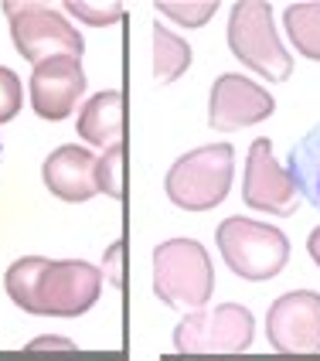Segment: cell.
<instances>
[{"label":"cell","instance_id":"cell-18","mask_svg":"<svg viewBox=\"0 0 320 361\" xmlns=\"http://www.w3.org/2000/svg\"><path fill=\"white\" fill-rule=\"evenodd\" d=\"M96 180H99V191H106L109 198H120L123 195V143L109 147L96 164Z\"/></svg>","mask_w":320,"mask_h":361},{"label":"cell","instance_id":"cell-15","mask_svg":"<svg viewBox=\"0 0 320 361\" xmlns=\"http://www.w3.org/2000/svg\"><path fill=\"white\" fill-rule=\"evenodd\" d=\"M187 65H191V44L157 24L154 27V79L167 85V82L180 79Z\"/></svg>","mask_w":320,"mask_h":361},{"label":"cell","instance_id":"cell-10","mask_svg":"<svg viewBox=\"0 0 320 361\" xmlns=\"http://www.w3.org/2000/svg\"><path fill=\"white\" fill-rule=\"evenodd\" d=\"M273 109H276V99L269 96V89H262L256 82L228 72V75H219L215 85H211L208 126L219 130V133H232V130L269 120Z\"/></svg>","mask_w":320,"mask_h":361},{"label":"cell","instance_id":"cell-6","mask_svg":"<svg viewBox=\"0 0 320 361\" xmlns=\"http://www.w3.org/2000/svg\"><path fill=\"white\" fill-rule=\"evenodd\" d=\"M4 14L11 18L14 48L27 61L41 65V61H48V59H82L85 41H82V35L61 18L59 11H51L44 4L7 0L4 4Z\"/></svg>","mask_w":320,"mask_h":361},{"label":"cell","instance_id":"cell-24","mask_svg":"<svg viewBox=\"0 0 320 361\" xmlns=\"http://www.w3.org/2000/svg\"><path fill=\"white\" fill-rule=\"evenodd\" d=\"M0 150H4V147H0Z\"/></svg>","mask_w":320,"mask_h":361},{"label":"cell","instance_id":"cell-7","mask_svg":"<svg viewBox=\"0 0 320 361\" xmlns=\"http://www.w3.org/2000/svg\"><path fill=\"white\" fill-rule=\"evenodd\" d=\"M252 310L242 303H221L208 310H191L174 331L180 355H239L252 344Z\"/></svg>","mask_w":320,"mask_h":361},{"label":"cell","instance_id":"cell-5","mask_svg":"<svg viewBox=\"0 0 320 361\" xmlns=\"http://www.w3.org/2000/svg\"><path fill=\"white\" fill-rule=\"evenodd\" d=\"M219 249L228 269L242 280H273L290 259V242L276 225H262L242 215L219 225Z\"/></svg>","mask_w":320,"mask_h":361},{"label":"cell","instance_id":"cell-17","mask_svg":"<svg viewBox=\"0 0 320 361\" xmlns=\"http://www.w3.org/2000/svg\"><path fill=\"white\" fill-rule=\"evenodd\" d=\"M160 14H167V18L180 20V24H187V27H201L204 20L211 18L215 11H219V4L215 0H160V4H154Z\"/></svg>","mask_w":320,"mask_h":361},{"label":"cell","instance_id":"cell-19","mask_svg":"<svg viewBox=\"0 0 320 361\" xmlns=\"http://www.w3.org/2000/svg\"><path fill=\"white\" fill-rule=\"evenodd\" d=\"M72 14L79 20H85V24H96V27H102V24H116V20H123V4H92V0H68L65 4Z\"/></svg>","mask_w":320,"mask_h":361},{"label":"cell","instance_id":"cell-9","mask_svg":"<svg viewBox=\"0 0 320 361\" xmlns=\"http://www.w3.org/2000/svg\"><path fill=\"white\" fill-rule=\"evenodd\" d=\"M242 198L245 204L269 212V215H293L300 204V191L290 178V171H283L273 157V143L259 137L249 147V161H245V180H242Z\"/></svg>","mask_w":320,"mask_h":361},{"label":"cell","instance_id":"cell-21","mask_svg":"<svg viewBox=\"0 0 320 361\" xmlns=\"http://www.w3.org/2000/svg\"><path fill=\"white\" fill-rule=\"evenodd\" d=\"M106 259H109V283H113V286H123V273H120L123 245H120V242H113V245H109V252H106Z\"/></svg>","mask_w":320,"mask_h":361},{"label":"cell","instance_id":"cell-13","mask_svg":"<svg viewBox=\"0 0 320 361\" xmlns=\"http://www.w3.org/2000/svg\"><path fill=\"white\" fill-rule=\"evenodd\" d=\"M79 137L96 147H116L123 137V92L106 89L79 109Z\"/></svg>","mask_w":320,"mask_h":361},{"label":"cell","instance_id":"cell-20","mask_svg":"<svg viewBox=\"0 0 320 361\" xmlns=\"http://www.w3.org/2000/svg\"><path fill=\"white\" fill-rule=\"evenodd\" d=\"M20 102H24V92H20V79L0 65V123H11L20 113Z\"/></svg>","mask_w":320,"mask_h":361},{"label":"cell","instance_id":"cell-14","mask_svg":"<svg viewBox=\"0 0 320 361\" xmlns=\"http://www.w3.org/2000/svg\"><path fill=\"white\" fill-rule=\"evenodd\" d=\"M290 178L300 198H307L320 212V123L303 133V140L290 150Z\"/></svg>","mask_w":320,"mask_h":361},{"label":"cell","instance_id":"cell-23","mask_svg":"<svg viewBox=\"0 0 320 361\" xmlns=\"http://www.w3.org/2000/svg\"><path fill=\"white\" fill-rule=\"evenodd\" d=\"M307 249H310V259L320 266V225L310 232V239H307Z\"/></svg>","mask_w":320,"mask_h":361},{"label":"cell","instance_id":"cell-22","mask_svg":"<svg viewBox=\"0 0 320 361\" xmlns=\"http://www.w3.org/2000/svg\"><path fill=\"white\" fill-rule=\"evenodd\" d=\"M75 344L72 341H61V338H38L31 341V351H72Z\"/></svg>","mask_w":320,"mask_h":361},{"label":"cell","instance_id":"cell-11","mask_svg":"<svg viewBox=\"0 0 320 361\" xmlns=\"http://www.w3.org/2000/svg\"><path fill=\"white\" fill-rule=\"evenodd\" d=\"M82 92H85V72H82L79 59H48L35 65L31 106L41 120L59 123L65 116H72Z\"/></svg>","mask_w":320,"mask_h":361},{"label":"cell","instance_id":"cell-12","mask_svg":"<svg viewBox=\"0 0 320 361\" xmlns=\"http://www.w3.org/2000/svg\"><path fill=\"white\" fill-rule=\"evenodd\" d=\"M96 164H99V157H92V150H85L79 143H68V147H59L55 154H48V161L41 167V178L55 198L89 201L99 191Z\"/></svg>","mask_w":320,"mask_h":361},{"label":"cell","instance_id":"cell-8","mask_svg":"<svg viewBox=\"0 0 320 361\" xmlns=\"http://www.w3.org/2000/svg\"><path fill=\"white\" fill-rule=\"evenodd\" d=\"M266 338L283 355H317L320 293H314V290L283 293L266 314Z\"/></svg>","mask_w":320,"mask_h":361},{"label":"cell","instance_id":"cell-16","mask_svg":"<svg viewBox=\"0 0 320 361\" xmlns=\"http://www.w3.org/2000/svg\"><path fill=\"white\" fill-rule=\"evenodd\" d=\"M286 35L297 44V51L307 59L320 61V4H290L286 14Z\"/></svg>","mask_w":320,"mask_h":361},{"label":"cell","instance_id":"cell-1","mask_svg":"<svg viewBox=\"0 0 320 361\" xmlns=\"http://www.w3.org/2000/svg\"><path fill=\"white\" fill-rule=\"evenodd\" d=\"M4 286H7V297L27 314L79 317L99 300L102 273L82 259L24 256L7 269Z\"/></svg>","mask_w":320,"mask_h":361},{"label":"cell","instance_id":"cell-2","mask_svg":"<svg viewBox=\"0 0 320 361\" xmlns=\"http://www.w3.org/2000/svg\"><path fill=\"white\" fill-rule=\"evenodd\" d=\"M215 290V269L195 239H167L154 249V293L167 307L201 310Z\"/></svg>","mask_w":320,"mask_h":361},{"label":"cell","instance_id":"cell-3","mask_svg":"<svg viewBox=\"0 0 320 361\" xmlns=\"http://www.w3.org/2000/svg\"><path fill=\"white\" fill-rule=\"evenodd\" d=\"M235 150L228 143H208L184 154L167 171V198L184 212H208L225 201L232 188Z\"/></svg>","mask_w":320,"mask_h":361},{"label":"cell","instance_id":"cell-4","mask_svg":"<svg viewBox=\"0 0 320 361\" xmlns=\"http://www.w3.org/2000/svg\"><path fill=\"white\" fill-rule=\"evenodd\" d=\"M228 48L242 65L266 75L269 82H286L293 72V59L283 48L273 27V7L262 0H239L228 18Z\"/></svg>","mask_w":320,"mask_h":361}]
</instances>
